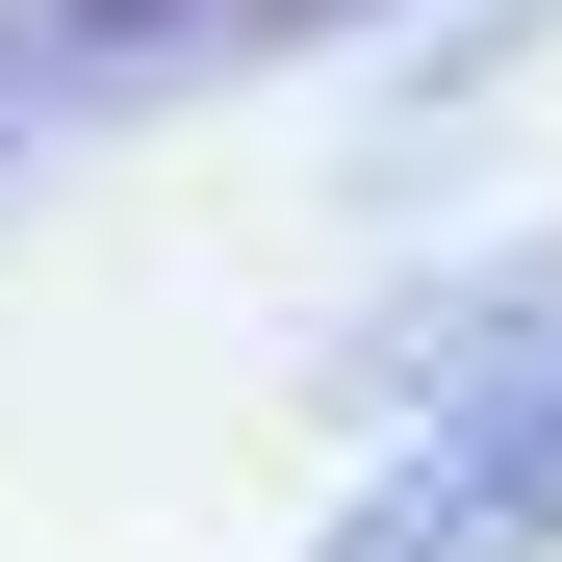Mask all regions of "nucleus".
Returning a JSON list of instances; mask_svg holds the SVG:
<instances>
[{"label": "nucleus", "instance_id": "obj_1", "mask_svg": "<svg viewBox=\"0 0 562 562\" xmlns=\"http://www.w3.org/2000/svg\"><path fill=\"white\" fill-rule=\"evenodd\" d=\"M537 537H562V333H537L460 435H409L384 486H358V537H333V562H537Z\"/></svg>", "mask_w": 562, "mask_h": 562}, {"label": "nucleus", "instance_id": "obj_2", "mask_svg": "<svg viewBox=\"0 0 562 562\" xmlns=\"http://www.w3.org/2000/svg\"><path fill=\"white\" fill-rule=\"evenodd\" d=\"M281 26H358V0H26L52 77H128V52H281Z\"/></svg>", "mask_w": 562, "mask_h": 562}]
</instances>
